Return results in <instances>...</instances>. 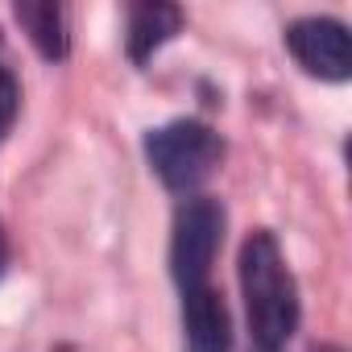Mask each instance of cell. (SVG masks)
<instances>
[{
	"label": "cell",
	"mask_w": 352,
	"mask_h": 352,
	"mask_svg": "<svg viewBox=\"0 0 352 352\" xmlns=\"http://www.w3.org/2000/svg\"><path fill=\"white\" fill-rule=\"evenodd\" d=\"M241 290L261 352H278L298 327V290L270 232H253L241 249Z\"/></svg>",
	"instance_id": "6da1fadb"
},
{
	"label": "cell",
	"mask_w": 352,
	"mask_h": 352,
	"mask_svg": "<svg viewBox=\"0 0 352 352\" xmlns=\"http://www.w3.org/2000/svg\"><path fill=\"white\" fill-rule=\"evenodd\" d=\"M183 323H187V348L191 352H228L232 348L228 307L208 282L183 290Z\"/></svg>",
	"instance_id": "5b68a950"
},
{
	"label": "cell",
	"mask_w": 352,
	"mask_h": 352,
	"mask_svg": "<svg viewBox=\"0 0 352 352\" xmlns=\"http://www.w3.org/2000/svg\"><path fill=\"white\" fill-rule=\"evenodd\" d=\"M319 352H340V348H319Z\"/></svg>",
	"instance_id": "30bf717a"
},
{
	"label": "cell",
	"mask_w": 352,
	"mask_h": 352,
	"mask_svg": "<svg viewBox=\"0 0 352 352\" xmlns=\"http://www.w3.org/2000/svg\"><path fill=\"white\" fill-rule=\"evenodd\" d=\"M0 75H9V71H5V67H0Z\"/></svg>",
	"instance_id": "8fae6325"
},
{
	"label": "cell",
	"mask_w": 352,
	"mask_h": 352,
	"mask_svg": "<svg viewBox=\"0 0 352 352\" xmlns=\"http://www.w3.org/2000/svg\"><path fill=\"white\" fill-rule=\"evenodd\" d=\"M224 241V208L220 199L195 195L174 216V241H170V270L183 290L204 286L212 274V261Z\"/></svg>",
	"instance_id": "3957f363"
},
{
	"label": "cell",
	"mask_w": 352,
	"mask_h": 352,
	"mask_svg": "<svg viewBox=\"0 0 352 352\" xmlns=\"http://www.w3.org/2000/svg\"><path fill=\"white\" fill-rule=\"evenodd\" d=\"M286 46L290 54L319 79H331V83H344L352 75V42H348V30L340 21H327V17H302L286 30Z\"/></svg>",
	"instance_id": "277c9868"
},
{
	"label": "cell",
	"mask_w": 352,
	"mask_h": 352,
	"mask_svg": "<svg viewBox=\"0 0 352 352\" xmlns=\"http://www.w3.org/2000/svg\"><path fill=\"white\" fill-rule=\"evenodd\" d=\"M13 116H17V83L13 75H0V137L9 133Z\"/></svg>",
	"instance_id": "ba28073f"
},
{
	"label": "cell",
	"mask_w": 352,
	"mask_h": 352,
	"mask_svg": "<svg viewBox=\"0 0 352 352\" xmlns=\"http://www.w3.org/2000/svg\"><path fill=\"white\" fill-rule=\"evenodd\" d=\"M179 9L174 5H137L129 13V58L145 63L162 42H170L179 34Z\"/></svg>",
	"instance_id": "52a82bcc"
},
{
	"label": "cell",
	"mask_w": 352,
	"mask_h": 352,
	"mask_svg": "<svg viewBox=\"0 0 352 352\" xmlns=\"http://www.w3.org/2000/svg\"><path fill=\"white\" fill-rule=\"evenodd\" d=\"M17 21L30 34V42L42 50V58H67L71 50V34H67V13L50 0H21L17 5Z\"/></svg>",
	"instance_id": "8992f818"
},
{
	"label": "cell",
	"mask_w": 352,
	"mask_h": 352,
	"mask_svg": "<svg viewBox=\"0 0 352 352\" xmlns=\"http://www.w3.org/2000/svg\"><path fill=\"white\" fill-rule=\"evenodd\" d=\"M5 261H9V245H5V232H0V274H5Z\"/></svg>",
	"instance_id": "9c48e42d"
},
{
	"label": "cell",
	"mask_w": 352,
	"mask_h": 352,
	"mask_svg": "<svg viewBox=\"0 0 352 352\" xmlns=\"http://www.w3.org/2000/svg\"><path fill=\"white\" fill-rule=\"evenodd\" d=\"M145 153L170 191H191L220 166L224 145H220V133H212L204 120H170L149 133Z\"/></svg>",
	"instance_id": "7a4b0ae2"
}]
</instances>
